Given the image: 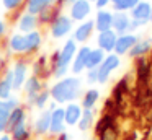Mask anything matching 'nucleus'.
Instances as JSON below:
<instances>
[{"instance_id": "aec40b11", "label": "nucleus", "mask_w": 152, "mask_h": 140, "mask_svg": "<svg viewBox=\"0 0 152 140\" xmlns=\"http://www.w3.org/2000/svg\"><path fill=\"white\" fill-rule=\"evenodd\" d=\"M129 25H131V16L128 12H113V25L111 29L116 34H124L129 33Z\"/></svg>"}, {"instance_id": "ea45409f", "label": "nucleus", "mask_w": 152, "mask_h": 140, "mask_svg": "<svg viewBox=\"0 0 152 140\" xmlns=\"http://www.w3.org/2000/svg\"><path fill=\"white\" fill-rule=\"evenodd\" d=\"M5 33H7V23H5L4 20H0V41H2V38L5 36Z\"/></svg>"}, {"instance_id": "9b49d317", "label": "nucleus", "mask_w": 152, "mask_h": 140, "mask_svg": "<svg viewBox=\"0 0 152 140\" xmlns=\"http://www.w3.org/2000/svg\"><path fill=\"white\" fill-rule=\"evenodd\" d=\"M93 33H95V23H93V20H85V21L79 23L77 28H74L72 39L77 44H85L92 38Z\"/></svg>"}, {"instance_id": "bb28decb", "label": "nucleus", "mask_w": 152, "mask_h": 140, "mask_svg": "<svg viewBox=\"0 0 152 140\" xmlns=\"http://www.w3.org/2000/svg\"><path fill=\"white\" fill-rule=\"evenodd\" d=\"M7 47H8V52H10V54L23 55L25 54V34H21V33H13V34L8 38Z\"/></svg>"}, {"instance_id": "b1692460", "label": "nucleus", "mask_w": 152, "mask_h": 140, "mask_svg": "<svg viewBox=\"0 0 152 140\" xmlns=\"http://www.w3.org/2000/svg\"><path fill=\"white\" fill-rule=\"evenodd\" d=\"M10 96H13V77L12 68H7L0 77V99H8Z\"/></svg>"}, {"instance_id": "a211bd4d", "label": "nucleus", "mask_w": 152, "mask_h": 140, "mask_svg": "<svg viewBox=\"0 0 152 140\" xmlns=\"http://www.w3.org/2000/svg\"><path fill=\"white\" fill-rule=\"evenodd\" d=\"M38 26H39L38 16L31 15V13H26V12H23L20 15V18L17 20V29L21 34H28V33H31V31H36Z\"/></svg>"}, {"instance_id": "f704fd0d", "label": "nucleus", "mask_w": 152, "mask_h": 140, "mask_svg": "<svg viewBox=\"0 0 152 140\" xmlns=\"http://www.w3.org/2000/svg\"><path fill=\"white\" fill-rule=\"evenodd\" d=\"M51 103V94H49V88H43L39 93L36 94L33 101V107H36L38 111H43L48 107V104Z\"/></svg>"}, {"instance_id": "20e7f679", "label": "nucleus", "mask_w": 152, "mask_h": 140, "mask_svg": "<svg viewBox=\"0 0 152 140\" xmlns=\"http://www.w3.org/2000/svg\"><path fill=\"white\" fill-rule=\"evenodd\" d=\"M121 65V57L116 54H106L105 55V60L102 62L98 68H96V73H98V85H105L106 81L110 80L111 73L116 70V68Z\"/></svg>"}, {"instance_id": "7ed1b4c3", "label": "nucleus", "mask_w": 152, "mask_h": 140, "mask_svg": "<svg viewBox=\"0 0 152 140\" xmlns=\"http://www.w3.org/2000/svg\"><path fill=\"white\" fill-rule=\"evenodd\" d=\"M72 31H74V21L66 13L57 15L56 20L49 25V34L53 39H62L67 34H70Z\"/></svg>"}, {"instance_id": "9d476101", "label": "nucleus", "mask_w": 152, "mask_h": 140, "mask_svg": "<svg viewBox=\"0 0 152 140\" xmlns=\"http://www.w3.org/2000/svg\"><path fill=\"white\" fill-rule=\"evenodd\" d=\"M66 132V120H64V106H57L51 111V122H49V137L54 139L59 133Z\"/></svg>"}, {"instance_id": "a19ab883", "label": "nucleus", "mask_w": 152, "mask_h": 140, "mask_svg": "<svg viewBox=\"0 0 152 140\" xmlns=\"http://www.w3.org/2000/svg\"><path fill=\"white\" fill-rule=\"evenodd\" d=\"M54 140H70V135L67 133V130H66V132L59 133L57 137H54Z\"/></svg>"}, {"instance_id": "0eeeda50", "label": "nucleus", "mask_w": 152, "mask_h": 140, "mask_svg": "<svg viewBox=\"0 0 152 140\" xmlns=\"http://www.w3.org/2000/svg\"><path fill=\"white\" fill-rule=\"evenodd\" d=\"M44 86L43 80L38 77H34V75H30V77L26 78V81L23 83V88H21V91H23L25 94V103H26V107H33V101L34 98H36V94L39 93Z\"/></svg>"}, {"instance_id": "412c9836", "label": "nucleus", "mask_w": 152, "mask_h": 140, "mask_svg": "<svg viewBox=\"0 0 152 140\" xmlns=\"http://www.w3.org/2000/svg\"><path fill=\"white\" fill-rule=\"evenodd\" d=\"M41 44H43V33H41L39 29L25 34V54L23 55L36 54V52L39 51Z\"/></svg>"}, {"instance_id": "f8f14e48", "label": "nucleus", "mask_w": 152, "mask_h": 140, "mask_svg": "<svg viewBox=\"0 0 152 140\" xmlns=\"http://www.w3.org/2000/svg\"><path fill=\"white\" fill-rule=\"evenodd\" d=\"M23 124H28V107L25 104H20L17 106L13 111L10 112V117H8V125H7V132L10 133L13 129L23 125Z\"/></svg>"}, {"instance_id": "58836bf2", "label": "nucleus", "mask_w": 152, "mask_h": 140, "mask_svg": "<svg viewBox=\"0 0 152 140\" xmlns=\"http://www.w3.org/2000/svg\"><path fill=\"white\" fill-rule=\"evenodd\" d=\"M93 5L96 7V10H103V8H108V5H111V0H95Z\"/></svg>"}, {"instance_id": "423d86ee", "label": "nucleus", "mask_w": 152, "mask_h": 140, "mask_svg": "<svg viewBox=\"0 0 152 140\" xmlns=\"http://www.w3.org/2000/svg\"><path fill=\"white\" fill-rule=\"evenodd\" d=\"M49 122H51V111L43 109L36 114L33 124H31V130L33 135L38 139H46L49 137Z\"/></svg>"}, {"instance_id": "f03ea898", "label": "nucleus", "mask_w": 152, "mask_h": 140, "mask_svg": "<svg viewBox=\"0 0 152 140\" xmlns=\"http://www.w3.org/2000/svg\"><path fill=\"white\" fill-rule=\"evenodd\" d=\"M77 49H79L77 42L70 38V39H66L62 47L51 55L49 62H51V68H53V77L56 80L67 77V73L70 70V64H72L74 57H75Z\"/></svg>"}, {"instance_id": "c756f323", "label": "nucleus", "mask_w": 152, "mask_h": 140, "mask_svg": "<svg viewBox=\"0 0 152 140\" xmlns=\"http://www.w3.org/2000/svg\"><path fill=\"white\" fill-rule=\"evenodd\" d=\"M116 122V116L113 112H103V116L100 117L98 120H95V125H93V133H95V137L98 135V133H102L105 129H108L111 124Z\"/></svg>"}, {"instance_id": "f3484780", "label": "nucleus", "mask_w": 152, "mask_h": 140, "mask_svg": "<svg viewBox=\"0 0 152 140\" xmlns=\"http://www.w3.org/2000/svg\"><path fill=\"white\" fill-rule=\"evenodd\" d=\"M90 49L92 47H88V46H82V47L77 49L75 57H74L72 64H70V72H72V75L79 77V75L85 70V64H87V57H88Z\"/></svg>"}, {"instance_id": "1a4fd4ad", "label": "nucleus", "mask_w": 152, "mask_h": 140, "mask_svg": "<svg viewBox=\"0 0 152 140\" xmlns=\"http://www.w3.org/2000/svg\"><path fill=\"white\" fill-rule=\"evenodd\" d=\"M20 104H21V101L17 96H10L8 99H0V133L7 132L10 112L17 106H20Z\"/></svg>"}, {"instance_id": "7c9ffc66", "label": "nucleus", "mask_w": 152, "mask_h": 140, "mask_svg": "<svg viewBox=\"0 0 152 140\" xmlns=\"http://www.w3.org/2000/svg\"><path fill=\"white\" fill-rule=\"evenodd\" d=\"M57 15H61L59 5H49L43 13H39V15H38V23H39V26H43V25H51V23L56 20Z\"/></svg>"}, {"instance_id": "de8ad7c7", "label": "nucleus", "mask_w": 152, "mask_h": 140, "mask_svg": "<svg viewBox=\"0 0 152 140\" xmlns=\"http://www.w3.org/2000/svg\"><path fill=\"white\" fill-rule=\"evenodd\" d=\"M87 2H90V3H95V0H87Z\"/></svg>"}, {"instance_id": "39448f33", "label": "nucleus", "mask_w": 152, "mask_h": 140, "mask_svg": "<svg viewBox=\"0 0 152 140\" xmlns=\"http://www.w3.org/2000/svg\"><path fill=\"white\" fill-rule=\"evenodd\" d=\"M12 77H13V93L20 91L23 88V83L26 81V78L30 77V64L26 59H18L12 65Z\"/></svg>"}, {"instance_id": "ddd939ff", "label": "nucleus", "mask_w": 152, "mask_h": 140, "mask_svg": "<svg viewBox=\"0 0 152 140\" xmlns=\"http://www.w3.org/2000/svg\"><path fill=\"white\" fill-rule=\"evenodd\" d=\"M137 36L134 34V33H124V34H119L118 39H116V44H115V51H113V54L116 55H126L129 51H131V47L136 44V41H137Z\"/></svg>"}, {"instance_id": "c9c22d12", "label": "nucleus", "mask_w": 152, "mask_h": 140, "mask_svg": "<svg viewBox=\"0 0 152 140\" xmlns=\"http://www.w3.org/2000/svg\"><path fill=\"white\" fill-rule=\"evenodd\" d=\"M141 0H111V5L115 12H131Z\"/></svg>"}, {"instance_id": "e433bc0d", "label": "nucleus", "mask_w": 152, "mask_h": 140, "mask_svg": "<svg viewBox=\"0 0 152 140\" xmlns=\"http://www.w3.org/2000/svg\"><path fill=\"white\" fill-rule=\"evenodd\" d=\"M26 0H2V7H4L7 12H17L18 8L25 5Z\"/></svg>"}, {"instance_id": "c85d7f7f", "label": "nucleus", "mask_w": 152, "mask_h": 140, "mask_svg": "<svg viewBox=\"0 0 152 140\" xmlns=\"http://www.w3.org/2000/svg\"><path fill=\"white\" fill-rule=\"evenodd\" d=\"M95 111L93 109H83L82 112V117H80L79 124H77V127H79L80 132H88V130L93 129V125H95Z\"/></svg>"}, {"instance_id": "393cba45", "label": "nucleus", "mask_w": 152, "mask_h": 140, "mask_svg": "<svg viewBox=\"0 0 152 140\" xmlns=\"http://www.w3.org/2000/svg\"><path fill=\"white\" fill-rule=\"evenodd\" d=\"M100 90L98 88H93L90 86L88 90H85L82 93V96H80V106H82V109H95L96 103L100 101Z\"/></svg>"}, {"instance_id": "37998d69", "label": "nucleus", "mask_w": 152, "mask_h": 140, "mask_svg": "<svg viewBox=\"0 0 152 140\" xmlns=\"http://www.w3.org/2000/svg\"><path fill=\"white\" fill-rule=\"evenodd\" d=\"M0 140H13V139H12V135L8 132H4V133H0Z\"/></svg>"}, {"instance_id": "c03bdc74", "label": "nucleus", "mask_w": 152, "mask_h": 140, "mask_svg": "<svg viewBox=\"0 0 152 140\" xmlns=\"http://www.w3.org/2000/svg\"><path fill=\"white\" fill-rule=\"evenodd\" d=\"M61 0H49V5H59Z\"/></svg>"}, {"instance_id": "72a5a7b5", "label": "nucleus", "mask_w": 152, "mask_h": 140, "mask_svg": "<svg viewBox=\"0 0 152 140\" xmlns=\"http://www.w3.org/2000/svg\"><path fill=\"white\" fill-rule=\"evenodd\" d=\"M119 125L118 122L111 124V125L108 127V129H105L102 133H98V135L95 137V140H121V135H119Z\"/></svg>"}, {"instance_id": "473e14b6", "label": "nucleus", "mask_w": 152, "mask_h": 140, "mask_svg": "<svg viewBox=\"0 0 152 140\" xmlns=\"http://www.w3.org/2000/svg\"><path fill=\"white\" fill-rule=\"evenodd\" d=\"M12 139L13 140H33V130H31L30 124H23V125L17 127L10 132Z\"/></svg>"}, {"instance_id": "cd10ccee", "label": "nucleus", "mask_w": 152, "mask_h": 140, "mask_svg": "<svg viewBox=\"0 0 152 140\" xmlns=\"http://www.w3.org/2000/svg\"><path fill=\"white\" fill-rule=\"evenodd\" d=\"M105 55L106 54L98 47L90 49L88 57H87V64H85V70H96V68L102 65V62L105 60Z\"/></svg>"}, {"instance_id": "79ce46f5", "label": "nucleus", "mask_w": 152, "mask_h": 140, "mask_svg": "<svg viewBox=\"0 0 152 140\" xmlns=\"http://www.w3.org/2000/svg\"><path fill=\"white\" fill-rule=\"evenodd\" d=\"M74 2H75V0H61V2H59V7H67V8H69V7L72 5Z\"/></svg>"}, {"instance_id": "a18cd8bd", "label": "nucleus", "mask_w": 152, "mask_h": 140, "mask_svg": "<svg viewBox=\"0 0 152 140\" xmlns=\"http://www.w3.org/2000/svg\"><path fill=\"white\" fill-rule=\"evenodd\" d=\"M147 116H149V119L152 120V103H151V109H149V114H147Z\"/></svg>"}, {"instance_id": "f257e3e1", "label": "nucleus", "mask_w": 152, "mask_h": 140, "mask_svg": "<svg viewBox=\"0 0 152 140\" xmlns=\"http://www.w3.org/2000/svg\"><path fill=\"white\" fill-rule=\"evenodd\" d=\"M82 78L75 75H67L64 78H59L49 88L51 99L57 106H66L69 103H75L82 96Z\"/></svg>"}, {"instance_id": "a878e982", "label": "nucleus", "mask_w": 152, "mask_h": 140, "mask_svg": "<svg viewBox=\"0 0 152 140\" xmlns=\"http://www.w3.org/2000/svg\"><path fill=\"white\" fill-rule=\"evenodd\" d=\"M31 75H34V77L41 78V80H43V78H48L49 75H53L51 62L48 60L44 55H41V57L33 64V73H31Z\"/></svg>"}, {"instance_id": "4468645a", "label": "nucleus", "mask_w": 152, "mask_h": 140, "mask_svg": "<svg viewBox=\"0 0 152 140\" xmlns=\"http://www.w3.org/2000/svg\"><path fill=\"white\" fill-rule=\"evenodd\" d=\"M151 10H152V3L149 2V0H141V2L129 12V16H131V20L141 21L142 25H147V23L151 21Z\"/></svg>"}, {"instance_id": "09e8293b", "label": "nucleus", "mask_w": 152, "mask_h": 140, "mask_svg": "<svg viewBox=\"0 0 152 140\" xmlns=\"http://www.w3.org/2000/svg\"><path fill=\"white\" fill-rule=\"evenodd\" d=\"M151 21H152V10H151Z\"/></svg>"}, {"instance_id": "5701e85b", "label": "nucleus", "mask_w": 152, "mask_h": 140, "mask_svg": "<svg viewBox=\"0 0 152 140\" xmlns=\"http://www.w3.org/2000/svg\"><path fill=\"white\" fill-rule=\"evenodd\" d=\"M136 77H137L139 86H147L149 77H151V60L147 57L136 59Z\"/></svg>"}, {"instance_id": "2eb2a0df", "label": "nucleus", "mask_w": 152, "mask_h": 140, "mask_svg": "<svg viewBox=\"0 0 152 140\" xmlns=\"http://www.w3.org/2000/svg\"><path fill=\"white\" fill-rule=\"evenodd\" d=\"M116 39H118V34H116L113 29H108V31H102L96 36V47L102 49L105 54H111L115 51V44Z\"/></svg>"}, {"instance_id": "dca6fc26", "label": "nucleus", "mask_w": 152, "mask_h": 140, "mask_svg": "<svg viewBox=\"0 0 152 140\" xmlns=\"http://www.w3.org/2000/svg\"><path fill=\"white\" fill-rule=\"evenodd\" d=\"M152 52V39L151 38H139L136 41V44L131 47V51L128 52V55L131 59H141V57H147Z\"/></svg>"}, {"instance_id": "49530a36", "label": "nucleus", "mask_w": 152, "mask_h": 140, "mask_svg": "<svg viewBox=\"0 0 152 140\" xmlns=\"http://www.w3.org/2000/svg\"><path fill=\"white\" fill-rule=\"evenodd\" d=\"M2 62H4V57H2V54H0V67H2Z\"/></svg>"}, {"instance_id": "6ab92c4d", "label": "nucleus", "mask_w": 152, "mask_h": 140, "mask_svg": "<svg viewBox=\"0 0 152 140\" xmlns=\"http://www.w3.org/2000/svg\"><path fill=\"white\" fill-rule=\"evenodd\" d=\"M82 106H80V103H69L64 106V120H66V125L69 127H75L77 124H79L80 117H82Z\"/></svg>"}, {"instance_id": "4c0bfd02", "label": "nucleus", "mask_w": 152, "mask_h": 140, "mask_svg": "<svg viewBox=\"0 0 152 140\" xmlns=\"http://www.w3.org/2000/svg\"><path fill=\"white\" fill-rule=\"evenodd\" d=\"M85 81L92 86V85L98 83V73L96 70H87V75H85Z\"/></svg>"}, {"instance_id": "2f4dec72", "label": "nucleus", "mask_w": 152, "mask_h": 140, "mask_svg": "<svg viewBox=\"0 0 152 140\" xmlns=\"http://www.w3.org/2000/svg\"><path fill=\"white\" fill-rule=\"evenodd\" d=\"M25 7H26V13L38 16L39 13H43L49 7V0H26Z\"/></svg>"}, {"instance_id": "6e6552de", "label": "nucleus", "mask_w": 152, "mask_h": 140, "mask_svg": "<svg viewBox=\"0 0 152 140\" xmlns=\"http://www.w3.org/2000/svg\"><path fill=\"white\" fill-rule=\"evenodd\" d=\"M93 3L87 2V0H75L72 5L69 7V16L72 21H85L88 20V16L92 15Z\"/></svg>"}, {"instance_id": "4be33fe9", "label": "nucleus", "mask_w": 152, "mask_h": 140, "mask_svg": "<svg viewBox=\"0 0 152 140\" xmlns=\"http://www.w3.org/2000/svg\"><path fill=\"white\" fill-rule=\"evenodd\" d=\"M93 23H95V29L98 33L111 29V25H113V12H111V10H108V8L96 10V15H95V18H93Z\"/></svg>"}]
</instances>
